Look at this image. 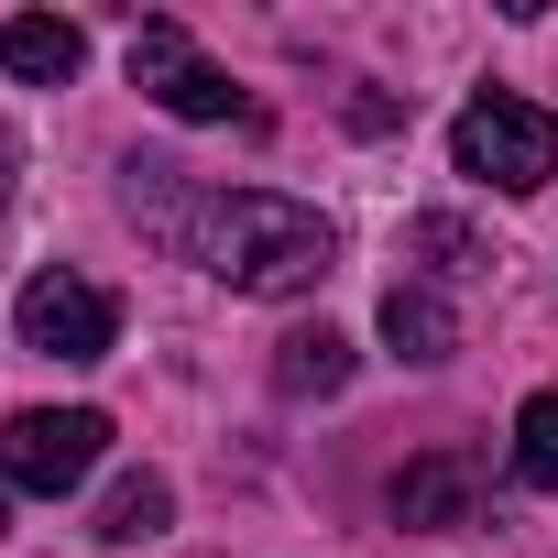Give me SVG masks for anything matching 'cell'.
<instances>
[{
  "label": "cell",
  "instance_id": "3957f363",
  "mask_svg": "<svg viewBox=\"0 0 558 558\" xmlns=\"http://www.w3.org/2000/svg\"><path fill=\"white\" fill-rule=\"evenodd\" d=\"M110 449V416L99 405H23L12 427H0V482L23 493H77Z\"/></svg>",
  "mask_w": 558,
  "mask_h": 558
},
{
  "label": "cell",
  "instance_id": "6da1fadb",
  "mask_svg": "<svg viewBox=\"0 0 558 558\" xmlns=\"http://www.w3.org/2000/svg\"><path fill=\"white\" fill-rule=\"evenodd\" d=\"M175 241L219 274V286H241V296H307L318 274L340 263L329 219L296 208V197H274V186H219V197H197Z\"/></svg>",
  "mask_w": 558,
  "mask_h": 558
},
{
  "label": "cell",
  "instance_id": "7c38bea8",
  "mask_svg": "<svg viewBox=\"0 0 558 558\" xmlns=\"http://www.w3.org/2000/svg\"><path fill=\"white\" fill-rule=\"evenodd\" d=\"M405 252H416V263H438V274H482L471 219H416V230H405Z\"/></svg>",
  "mask_w": 558,
  "mask_h": 558
},
{
  "label": "cell",
  "instance_id": "5b68a950",
  "mask_svg": "<svg viewBox=\"0 0 558 558\" xmlns=\"http://www.w3.org/2000/svg\"><path fill=\"white\" fill-rule=\"evenodd\" d=\"M23 340L56 351V362H110V340H121V296L56 263V274H34V286H23Z\"/></svg>",
  "mask_w": 558,
  "mask_h": 558
},
{
  "label": "cell",
  "instance_id": "30bf717a",
  "mask_svg": "<svg viewBox=\"0 0 558 558\" xmlns=\"http://www.w3.org/2000/svg\"><path fill=\"white\" fill-rule=\"evenodd\" d=\"M165 514H175V493H165V471H132L110 504H99V536L110 547H143V536H165Z\"/></svg>",
  "mask_w": 558,
  "mask_h": 558
},
{
  "label": "cell",
  "instance_id": "8fae6325",
  "mask_svg": "<svg viewBox=\"0 0 558 558\" xmlns=\"http://www.w3.org/2000/svg\"><path fill=\"white\" fill-rule=\"evenodd\" d=\"M514 482L558 493V395H525V416H514Z\"/></svg>",
  "mask_w": 558,
  "mask_h": 558
},
{
  "label": "cell",
  "instance_id": "8992f818",
  "mask_svg": "<svg viewBox=\"0 0 558 558\" xmlns=\"http://www.w3.org/2000/svg\"><path fill=\"white\" fill-rule=\"evenodd\" d=\"M88 66V34L56 23V12H12L0 23V77H23V88H66Z\"/></svg>",
  "mask_w": 558,
  "mask_h": 558
},
{
  "label": "cell",
  "instance_id": "7a4b0ae2",
  "mask_svg": "<svg viewBox=\"0 0 558 558\" xmlns=\"http://www.w3.org/2000/svg\"><path fill=\"white\" fill-rule=\"evenodd\" d=\"M449 154H460V175H482V186H504V197H536L547 175H558V121L536 110V99H471L460 121H449Z\"/></svg>",
  "mask_w": 558,
  "mask_h": 558
},
{
  "label": "cell",
  "instance_id": "277c9868",
  "mask_svg": "<svg viewBox=\"0 0 558 558\" xmlns=\"http://www.w3.org/2000/svg\"><path fill=\"white\" fill-rule=\"evenodd\" d=\"M132 88H143L154 110H175V121H252V99L197 56L186 23H143V34H132Z\"/></svg>",
  "mask_w": 558,
  "mask_h": 558
},
{
  "label": "cell",
  "instance_id": "52a82bcc",
  "mask_svg": "<svg viewBox=\"0 0 558 558\" xmlns=\"http://www.w3.org/2000/svg\"><path fill=\"white\" fill-rule=\"evenodd\" d=\"M471 514V471L438 449V460H416V471H395V525L405 536H438V525H460Z\"/></svg>",
  "mask_w": 558,
  "mask_h": 558
},
{
  "label": "cell",
  "instance_id": "9c48e42d",
  "mask_svg": "<svg viewBox=\"0 0 558 558\" xmlns=\"http://www.w3.org/2000/svg\"><path fill=\"white\" fill-rule=\"evenodd\" d=\"M274 384H286V395H340L351 384V340L340 329H296L286 362H274Z\"/></svg>",
  "mask_w": 558,
  "mask_h": 558
},
{
  "label": "cell",
  "instance_id": "ba28073f",
  "mask_svg": "<svg viewBox=\"0 0 558 558\" xmlns=\"http://www.w3.org/2000/svg\"><path fill=\"white\" fill-rule=\"evenodd\" d=\"M384 340H395L405 362H449V351H460V318H449L438 286H395V296H384Z\"/></svg>",
  "mask_w": 558,
  "mask_h": 558
}]
</instances>
